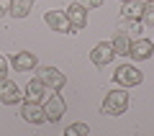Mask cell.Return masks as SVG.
<instances>
[{"label": "cell", "mask_w": 154, "mask_h": 136, "mask_svg": "<svg viewBox=\"0 0 154 136\" xmlns=\"http://www.w3.org/2000/svg\"><path fill=\"white\" fill-rule=\"evenodd\" d=\"M126 108H128V93H126V87H123V90H110L105 95L100 110L105 116H121V113H126Z\"/></svg>", "instance_id": "cell-1"}, {"label": "cell", "mask_w": 154, "mask_h": 136, "mask_svg": "<svg viewBox=\"0 0 154 136\" xmlns=\"http://www.w3.org/2000/svg\"><path fill=\"white\" fill-rule=\"evenodd\" d=\"M113 80L118 82L121 87H139V85L144 82V75H141L134 64H121L118 70L113 72Z\"/></svg>", "instance_id": "cell-2"}, {"label": "cell", "mask_w": 154, "mask_h": 136, "mask_svg": "<svg viewBox=\"0 0 154 136\" xmlns=\"http://www.w3.org/2000/svg\"><path fill=\"white\" fill-rule=\"evenodd\" d=\"M44 113H46V121H51V123H59L62 116L67 113V103L62 95H49L44 103Z\"/></svg>", "instance_id": "cell-3"}, {"label": "cell", "mask_w": 154, "mask_h": 136, "mask_svg": "<svg viewBox=\"0 0 154 136\" xmlns=\"http://www.w3.org/2000/svg\"><path fill=\"white\" fill-rule=\"evenodd\" d=\"M44 21H46V26H49L51 31H57V33H77L75 28L69 26L67 13H62V11H46Z\"/></svg>", "instance_id": "cell-4"}, {"label": "cell", "mask_w": 154, "mask_h": 136, "mask_svg": "<svg viewBox=\"0 0 154 136\" xmlns=\"http://www.w3.org/2000/svg\"><path fill=\"white\" fill-rule=\"evenodd\" d=\"M21 87L16 85L13 80H8V77H3L0 80V103L3 105H18L21 103Z\"/></svg>", "instance_id": "cell-5"}, {"label": "cell", "mask_w": 154, "mask_h": 136, "mask_svg": "<svg viewBox=\"0 0 154 136\" xmlns=\"http://www.w3.org/2000/svg\"><path fill=\"white\" fill-rule=\"evenodd\" d=\"M21 118L26 121V123H31V126H41V123L46 121V113H44V108H41V103L23 100V105H21Z\"/></svg>", "instance_id": "cell-6"}, {"label": "cell", "mask_w": 154, "mask_h": 136, "mask_svg": "<svg viewBox=\"0 0 154 136\" xmlns=\"http://www.w3.org/2000/svg\"><path fill=\"white\" fill-rule=\"evenodd\" d=\"M113 57H116V51H113V44L110 41H100L98 46L90 51V62H93L95 67H108L110 62H113Z\"/></svg>", "instance_id": "cell-7"}, {"label": "cell", "mask_w": 154, "mask_h": 136, "mask_svg": "<svg viewBox=\"0 0 154 136\" xmlns=\"http://www.w3.org/2000/svg\"><path fill=\"white\" fill-rule=\"evenodd\" d=\"M38 80L44 82L49 90H62L64 82H67V77L62 75L57 67H41V70H38Z\"/></svg>", "instance_id": "cell-8"}, {"label": "cell", "mask_w": 154, "mask_h": 136, "mask_svg": "<svg viewBox=\"0 0 154 136\" xmlns=\"http://www.w3.org/2000/svg\"><path fill=\"white\" fill-rule=\"evenodd\" d=\"M67 18H69V26L75 28V31H82V28L88 26V8H85L82 3H72V5L67 8Z\"/></svg>", "instance_id": "cell-9"}, {"label": "cell", "mask_w": 154, "mask_h": 136, "mask_svg": "<svg viewBox=\"0 0 154 136\" xmlns=\"http://www.w3.org/2000/svg\"><path fill=\"white\" fill-rule=\"evenodd\" d=\"M152 54H154V41L152 39H136V41H131V51H128L131 59L144 62V59H149Z\"/></svg>", "instance_id": "cell-10"}, {"label": "cell", "mask_w": 154, "mask_h": 136, "mask_svg": "<svg viewBox=\"0 0 154 136\" xmlns=\"http://www.w3.org/2000/svg\"><path fill=\"white\" fill-rule=\"evenodd\" d=\"M11 64H13L16 72H31V70H36L38 59H36V54H31V51H18V54H13Z\"/></svg>", "instance_id": "cell-11"}, {"label": "cell", "mask_w": 154, "mask_h": 136, "mask_svg": "<svg viewBox=\"0 0 154 136\" xmlns=\"http://www.w3.org/2000/svg\"><path fill=\"white\" fill-rule=\"evenodd\" d=\"M46 90H49V87H46L44 82L38 80V77H33V80H28V85H26V95H23V100H31V103H41V98L46 95Z\"/></svg>", "instance_id": "cell-12"}, {"label": "cell", "mask_w": 154, "mask_h": 136, "mask_svg": "<svg viewBox=\"0 0 154 136\" xmlns=\"http://www.w3.org/2000/svg\"><path fill=\"white\" fill-rule=\"evenodd\" d=\"M113 51H116V57H128V51H131V36H126V33H116L113 36Z\"/></svg>", "instance_id": "cell-13"}, {"label": "cell", "mask_w": 154, "mask_h": 136, "mask_svg": "<svg viewBox=\"0 0 154 136\" xmlns=\"http://www.w3.org/2000/svg\"><path fill=\"white\" fill-rule=\"evenodd\" d=\"M118 31L126 33V36H136L141 33V18H118Z\"/></svg>", "instance_id": "cell-14"}, {"label": "cell", "mask_w": 154, "mask_h": 136, "mask_svg": "<svg viewBox=\"0 0 154 136\" xmlns=\"http://www.w3.org/2000/svg\"><path fill=\"white\" fill-rule=\"evenodd\" d=\"M33 8V0H11V13L8 16L13 18H26Z\"/></svg>", "instance_id": "cell-15"}, {"label": "cell", "mask_w": 154, "mask_h": 136, "mask_svg": "<svg viewBox=\"0 0 154 136\" xmlns=\"http://www.w3.org/2000/svg\"><path fill=\"white\" fill-rule=\"evenodd\" d=\"M141 11H144L141 0H126L123 8H121V16L123 18H141Z\"/></svg>", "instance_id": "cell-16"}, {"label": "cell", "mask_w": 154, "mask_h": 136, "mask_svg": "<svg viewBox=\"0 0 154 136\" xmlns=\"http://www.w3.org/2000/svg\"><path fill=\"white\" fill-rule=\"evenodd\" d=\"M64 134L67 136H88L90 134V126L88 123H72V126L64 128Z\"/></svg>", "instance_id": "cell-17"}, {"label": "cell", "mask_w": 154, "mask_h": 136, "mask_svg": "<svg viewBox=\"0 0 154 136\" xmlns=\"http://www.w3.org/2000/svg\"><path fill=\"white\" fill-rule=\"evenodd\" d=\"M141 21L146 26H154V0H146L144 3V11H141Z\"/></svg>", "instance_id": "cell-18"}, {"label": "cell", "mask_w": 154, "mask_h": 136, "mask_svg": "<svg viewBox=\"0 0 154 136\" xmlns=\"http://www.w3.org/2000/svg\"><path fill=\"white\" fill-rule=\"evenodd\" d=\"M11 13V0H0V18Z\"/></svg>", "instance_id": "cell-19"}, {"label": "cell", "mask_w": 154, "mask_h": 136, "mask_svg": "<svg viewBox=\"0 0 154 136\" xmlns=\"http://www.w3.org/2000/svg\"><path fill=\"white\" fill-rule=\"evenodd\" d=\"M5 75H8V59H5L3 54H0V80H3Z\"/></svg>", "instance_id": "cell-20"}, {"label": "cell", "mask_w": 154, "mask_h": 136, "mask_svg": "<svg viewBox=\"0 0 154 136\" xmlns=\"http://www.w3.org/2000/svg\"><path fill=\"white\" fill-rule=\"evenodd\" d=\"M85 3V8H100L103 5V0H82Z\"/></svg>", "instance_id": "cell-21"}, {"label": "cell", "mask_w": 154, "mask_h": 136, "mask_svg": "<svg viewBox=\"0 0 154 136\" xmlns=\"http://www.w3.org/2000/svg\"><path fill=\"white\" fill-rule=\"evenodd\" d=\"M121 3H126V0H121Z\"/></svg>", "instance_id": "cell-22"}]
</instances>
